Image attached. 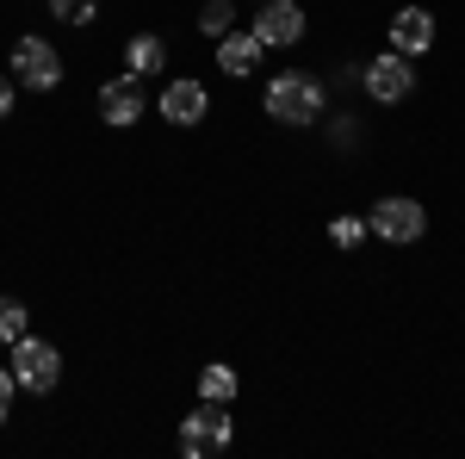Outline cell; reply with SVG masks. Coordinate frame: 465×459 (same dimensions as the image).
Segmentation results:
<instances>
[{
	"label": "cell",
	"mask_w": 465,
	"mask_h": 459,
	"mask_svg": "<svg viewBox=\"0 0 465 459\" xmlns=\"http://www.w3.org/2000/svg\"><path fill=\"white\" fill-rule=\"evenodd\" d=\"M261 106H267V118L273 125H322V112H329V87H322L317 75L304 69H286L267 81V94H261Z\"/></svg>",
	"instance_id": "1"
},
{
	"label": "cell",
	"mask_w": 465,
	"mask_h": 459,
	"mask_svg": "<svg viewBox=\"0 0 465 459\" xmlns=\"http://www.w3.org/2000/svg\"><path fill=\"white\" fill-rule=\"evenodd\" d=\"M6 373H13V385H19V391L50 397V391H56V379H63V354H56V342H44V335H32V329H25V335L13 342V366H6Z\"/></svg>",
	"instance_id": "2"
},
{
	"label": "cell",
	"mask_w": 465,
	"mask_h": 459,
	"mask_svg": "<svg viewBox=\"0 0 465 459\" xmlns=\"http://www.w3.org/2000/svg\"><path fill=\"white\" fill-rule=\"evenodd\" d=\"M230 441H236V423L212 397H199V410L180 416V454L186 459H217V454H230Z\"/></svg>",
	"instance_id": "3"
},
{
	"label": "cell",
	"mask_w": 465,
	"mask_h": 459,
	"mask_svg": "<svg viewBox=\"0 0 465 459\" xmlns=\"http://www.w3.org/2000/svg\"><path fill=\"white\" fill-rule=\"evenodd\" d=\"M6 75H13V87H25V94H56V87H63V56H56L50 37H19L13 56H6Z\"/></svg>",
	"instance_id": "4"
},
{
	"label": "cell",
	"mask_w": 465,
	"mask_h": 459,
	"mask_svg": "<svg viewBox=\"0 0 465 459\" xmlns=\"http://www.w3.org/2000/svg\"><path fill=\"white\" fill-rule=\"evenodd\" d=\"M422 230H429V212H422V199H403V193H385V199H372V212H366V236H379V243H422Z\"/></svg>",
	"instance_id": "5"
},
{
	"label": "cell",
	"mask_w": 465,
	"mask_h": 459,
	"mask_svg": "<svg viewBox=\"0 0 465 459\" xmlns=\"http://www.w3.org/2000/svg\"><path fill=\"white\" fill-rule=\"evenodd\" d=\"M360 87H366L379 106H397V100H410V94H416V63H410V56H397V50H385V56L360 63Z\"/></svg>",
	"instance_id": "6"
},
{
	"label": "cell",
	"mask_w": 465,
	"mask_h": 459,
	"mask_svg": "<svg viewBox=\"0 0 465 459\" xmlns=\"http://www.w3.org/2000/svg\"><path fill=\"white\" fill-rule=\"evenodd\" d=\"M94 106H100V118H106L112 131H131V125H137V118L149 112L143 81H137L131 69H124V75H112V81H100V100H94Z\"/></svg>",
	"instance_id": "7"
},
{
	"label": "cell",
	"mask_w": 465,
	"mask_h": 459,
	"mask_svg": "<svg viewBox=\"0 0 465 459\" xmlns=\"http://www.w3.org/2000/svg\"><path fill=\"white\" fill-rule=\"evenodd\" d=\"M249 32L267 44V50H292L304 37V6L298 0H261V13L249 19Z\"/></svg>",
	"instance_id": "8"
},
{
	"label": "cell",
	"mask_w": 465,
	"mask_h": 459,
	"mask_svg": "<svg viewBox=\"0 0 465 459\" xmlns=\"http://www.w3.org/2000/svg\"><path fill=\"white\" fill-rule=\"evenodd\" d=\"M155 112H162L168 125H180V131H193V125H205V112H212V94H205L193 75H180V81H168V87H162Z\"/></svg>",
	"instance_id": "9"
},
{
	"label": "cell",
	"mask_w": 465,
	"mask_h": 459,
	"mask_svg": "<svg viewBox=\"0 0 465 459\" xmlns=\"http://www.w3.org/2000/svg\"><path fill=\"white\" fill-rule=\"evenodd\" d=\"M434 37H440V25H434L429 6H397V13H391V50H397V56H410V63L429 56Z\"/></svg>",
	"instance_id": "10"
},
{
	"label": "cell",
	"mask_w": 465,
	"mask_h": 459,
	"mask_svg": "<svg viewBox=\"0 0 465 459\" xmlns=\"http://www.w3.org/2000/svg\"><path fill=\"white\" fill-rule=\"evenodd\" d=\"M261 56H267V44L254 32H223L217 37V69L230 75V81H249V75L261 69Z\"/></svg>",
	"instance_id": "11"
},
{
	"label": "cell",
	"mask_w": 465,
	"mask_h": 459,
	"mask_svg": "<svg viewBox=\"0 0 465 459\" xmlns=\"http://www.w3.org/2000/svg\"><path fill=\"white\" fill-rule=\"evenodd\" d=\"M124 69L137 75V81H149V75H162V69H168V44H162L155 32H137L131 44H124Z\"/></svg>",
	"instance_id": "12"
},
{
	"label": "cell",
	"mask_w": 465,
	"mask_h": 459,
	"mask_svg": "<svg viewBox=\"0 0 465 459\" xmlns=\"http://www.w3.org/2000/svg\"><path fill=\"white\" fill-rule=\"evenodd\" d=\"M242 391V379H236V366H223V360H212V366H199V397H212V404H230Z\"/></svg>",
	"instance_id": "13"
},
{
	"label": "cell",
	"mask_w": 465,
	"mask_h": 459,
	"mask_svg": "<svg viewBox=\"0 0 465 459\" xmlns=\"http://www.w3.org/2000/svg\"><path fill=\"white\" fill-rule=\"evenodd\" d=\"M199 32L205 37L236 32V6H230V0H205V6H199Z\"/></svg>",
	"instance_id": "14"
},
{
	"label": "cell",
	"mask_w": 465,
	"mask_h": 459,
	"mask_svg": "<svg viewBox=\"0 0 465 459\" xmlns=\"http://www.w3.org/2000/svg\"><path fill=\"white\" fill-rule=\"evenodd\" d=\"M50 19H63V25H94V19H100V0H50Z\"/></svg>",
	"instance_id": "15"
},
{
	"label": "cell",
	"mask_w": 465,
	"mask_h": 459,
	"mask_svg": "<svg viewBox=\"0 0 465 459\" xmlns=\"http://www.w3.org/2000/svg\"><path fill=\"white\" fill-rule=\"evenodd\" d=\"M25 323H32V311H25L19 298H0V342H6V348L25 335Z\"/></svg>",
	"instance_id": "16"
},
{
	"label": "cell",
	"mask_w": 465,
	"mask_h": 459,
	"mask_svg": "<svg viewBox=\"0 0 465 459\" xmlns=\"http://www.w3.org/2000/svg\"><path fill=\"white\" fill-rule=\"evenodd\" d=\"M360 236H366V217H335V224H329V243L335 248H354Z\"/></svg>",
	"instance_id": "17"
},
{
	"label": "cell",
	"mask_w": 465,
	"mask_h": 459,
	"mask_svg": "<svg viewBox=\"0 0 465 459\" xmlns=\"http://www.w3.org/2000/svg\"><path fill=\"white\" fill-rule=\"evenodd\" d=\"M360 137V125H354V112H341V118H335V125H329V143H335V149H348V143Z\"/></svg>",
	"instance_id": "18"
},
{
	"label": "cell",
	"mask_w": 465,
	"mask_h": 459,
	"mask_svg": "<svg viewBox=\"0 0 465 459\" xmlns=\"http://www.w3.org/2000/svg\"><path fill=\"white\" fill-rule=\"evenodd\" d=\"M13 397H19V385H13V373H6V366H0V423H6V416H13Z\"/></svg>",
	"instance_id": "19"
},
{
	"label": "cell",
	"mask_w": 465,
	"mask_h": 459,
	"mask_svg": "<svg viewBox=\"0 0 465 459\" xmlns=\"http://www.w3.org/2000/svg\"><path fill=\"white\" fill-rule=\"evenodd\" d=\"M0 118H13V75H0Z\"/></svg>",
	"instance_id": "20"
}]
</instances>
